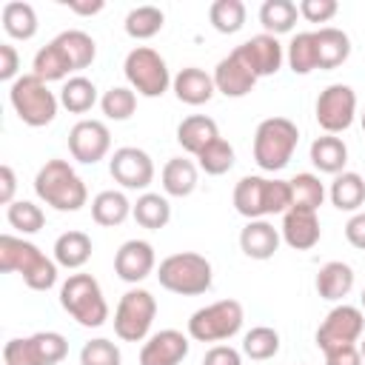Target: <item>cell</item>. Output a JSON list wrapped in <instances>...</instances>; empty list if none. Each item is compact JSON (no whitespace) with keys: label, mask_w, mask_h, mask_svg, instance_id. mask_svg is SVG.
I'll return each mask as SVG.
<instances>
[{"label":"cell","mask_w":365,"mask_h":365,"mask_svg":"<svg viewBox=\"0 0 365 365\" xmlns=\"http://www.w3.org/2000/svg\"><path fill=\"white\" fill-rule=\"evenodd\" d=\"M131 217L137 220V225H143V228H148V231H160V228H165L168 220H171V202H168V197H163V194L145 191V194L137 197V202H134V208H131Z\"/></svg>","instance_id":"cell-32"},{"label":"cell","mask_w":365,"mask_h":365,"mask_svg":"<svg viewBox=\"0 0 365 365\" xmlns=\"http://www.w3.org/2000/svg\"><path fill=\"white\" fill-rule=\"evenodd\" d=\"M242 354L262 362V359H271L279 354V334L268 325H257L251 328L245 336H242Z\"/></svg>","instance_id":"cell-42"},{"label":"cell","mask_w":365,"mask_h":365,"mask_svg":"<svg viewBox=\"0 0 365 365\" xmlns=\"http://www.w3.org/2000/svg\"><path fill=\"white\" fill-rule=\"evenodd\" d=\"M123 26H125V34L128 37H134V40H151L154 34L163 31L165 14L157 6H137V9H131L125 14V23Z\"/></svg>","instance_id":"cell-37"},{"label":"cell","mask_w":365,"mask_h":365,"mask_svg":"<svg viewBox=\"0 0 365 365\" xmlns=\"http://www.w3.org/2000/svg\"><path fill=\"white\" fill-rule=\"evenodd\" d=\"M66 6H68V11L83 14V17L100 14V11L106 9V3H103V0H66Z\"/></svg>","instance_id":"cell-53"},{"label":"cell","mask_w":365,"mask_h":365,"mask_svg":"<svg viewBox=\"0 0 365 365\" xmlns=\"http://www.w3.org/2000/svg\"><path fill=\"white\" fill-rule=\"evenodd\" d=\"M314 114L325 134H339V131L351 128V123L356 117V91L345 83H331L328 88L319 91Z\"/></svg>","instance_id":"cell-11"},{"label":"cell","mask_w":365,"mask_h":365,"mask_svg":"<svg viewBox=\"0 0 365 365\" xmlns=\"http://www.w3.org/2000/svg\"><path fill=\"white\" fill-rule=\"evenodd\" d=\"M285 60H288L294 74H311L317 68V40H314V31L294 34L291 43H288Z\"/></svg>","instance_id":"cell-38"},{"label":"cell","mask_w":365,"mask_h":365,"mask_svg":"<svg viewBox=\"0 0 365 365\" xmlns=\"http://www.w3.org/2000/svg\"><path fill=\"white\" fill-rule=\"evenodd\" d=\"M68 151L77 163L94 165L111 151V131L103 120H80L68 131Z\"/></svg>","instance_id":"cell-14"},{"label":"cell","mask_w":365,"mask_h":365,"mask_svg":"<svg viewBox=\"0 0 365 365\" xmlns=\"http://www.w3.org/2000/svg\"><path fill=\"white\" fill-rule=\"evenodd\" d=\"M220 137V128H217V123L211 120V117H205V114H191V117H185V120H180V125H177V143L182 145V151H188V154H200L208 143H214Z\"/></svg>","instance_id":"cell-25"},{"label":"cell","mask_w":365,"mask_h":365,"mask_svg":"<svg viewBox=\"0 0 365 365\" xmlns=\"http://www.w3.org/2000/svg\"><path fill=\"white\" fill-rule=\"evenodd\" d=\"M157 279L171 294L197 297V294H205L211 288L214 271H211V262L202 254H197V251H180V254H171V257H165L160 262Z\"/></svg>","instance_id":"cell-6"},{"label":"cell","mask_w":365,"mask_h":365,"mask_svg":"<svg viewBox=\"0 0 365 365\" xmlns=\"http://www.w3.org/2000/svg\"><path fill=\"white\" fill-rule=\"evenodd\" d=\"M245 311L237 299H217L205 308H197L188 319V336L197 342H222L240 334Z\"/></svg>","instance_id":"cell-9"},{"label":"cell","mask_w":365,"mask_h":365,"mask_svg":"<svg viewBox=\"0 0 365 365\" xmlns=\"http://www.w3.org/2000/svg\"><path fill=\"white\" fill-rule=\"evenodd\" d=\"M6 220L14 231L26 234H37L46 225V214L40 205H34L31 200H14L11 205H6Z\"/></svg>","instance_id":"cell-41"},{"label":"cell","mask_w":365,"mask_h":365,"mask_svg":"<svg viewBox=\"0 0 365 365\" xmlns=\"http://www.w3.org/2000/svg\"><path fill=\"white\" fill-rule=\"evenodd\" d=\"M0 20H3V31L14 40H31L37 34V11L31 3H23V0H9L0 11Z\"/></svg>","instance_id":"cell-29"},{"label":"cell","mask_w":365,"mask_h":365,"mask_svg":"<svg viewBox=\"0 0 365 365\" xmlns=\"http://www.w3.org/2000/svg\"><path fill=\"white\" fill-rule=\"evenodd\" d=\"M336 11H339L336 0H302L299 3V17H305L308 23H328Z\"/></svg>","instance_id":"cell-47"},{"label":"cell","mask_w":365,"mask_h":365,"mask_svg":"<svg viewBox=\"0 0 365 365\" xmlns=\"http://www.w3.org/2000/svg\"><path fill=\"white\" fill-rule=\"evenodd\" d=\"M359 299H362V311H365V288H362V297Z\"/></svg>","instance_id":"cell-55"},{"label":"cell","mask_w":365,"mask_h":365,"mask_svg":"<svg viewBox=\"0 0 365 365\" xmlns=\"http://www.w3.org/2000/svg\"><path fill=\"white\" fill-rule=\"evenodd\" d=\"M314 40H317V68L322 71L342 66L351 54V37L342 29L322 26L319 31H314Z\"/></svg>","instance_id":"cell-22"},{"label":"cell","mask_w":365,"mask_h":365,"mask_svg":"<svg viewBox=\"0 0 365 365\" xmlns=\"http://www.w3.org/2000/svg\"><path fill=\"white\" fill-rule=\"evenodd\" d=\"M154 265H157L154 245L145 240H125L114 254V274L131 285L143 282L154 271Z\"/></svg>","instance_id":"cell-16"},{"label":"cell","mask_w":365,"mask_h":365,"mask_svg":"<svg viewBox=\"0 0 365 365\" xmlns=\"http://www.w3.org/2000/svg\"><path fill=\"white\" fill-rule=\"evenodd\" d=\"M60 305L83 328H100L108 319V302L91 274H71L60 285Z\"/></svg>","instance_id":"cell-4"},{"label":"cell","mask_w":365,"mask_h":365,"mask_svg":"<svg viewBox=\"0 0 365 365\" xmlns=\"http://www.w3.org/2000/svg\"><path fill=\"white\" fill-rule=\"evenodd\" d=\"M345 240H348L354 248L365 251V211L351 214V220L345 222Z\"/></svg>","instance_id":"cell-51"},{"label":"cell","mask_w":365,"mask_h":365,"mask_svg":"<svg viewBox=\"0 0 365 365\" xmlns=\"http://www.w3.org/2000/svg\"><path fill=\"white\" fill-rule=\"evenodd\" d=\"M71 71H74V68H71L68 57L63 54V48L57 46V40L46 43V46L34 54V60H31V74H34V77H40L43 83L66 80Z\"/></svg>","instance_id":"cell-33"},{"label":"cell","mask_w":365,"mask_h":365,"mask_svg":"<svg viewBox=\"0 0 365 365\" xmlns=\"http://www.w3.org/2000/svg\"><path fill=\"white\" fill-rule=\"evenodd\" d=\"M34 194L54 211H80L88 202V188L66 160H48L34 177Z\"/></svg>","instance_id":"cell-3"},{"label":"cell","mask_w":365,"mask_h":365,"mask_svg":"<svg viewBox=\"0 0 365 365\" xmlns=\"http://www.w3.org/2000/svg\"><path fill=\"white\" fill-rule=\"evenodd\" d=\"M100 108H103V114H106L108 120L123 123V120H128V117L134 114V108H137V91L128 88V86H111V88L100 97Z\"/></svg>","instance_id":"cell-43"},{"label":"cell","mask_w":365,"mask_h":365,"mask_svg":"<svg viewBox=\"0 0 365 365\" xmlns=\"http://www.w3.org/2000/svg\"><path fill=\"white\" fill-rule=\"evenodd\" d=\"M211 77H214L217 91L225 94V97H245V94L254 88V83H257L254 71H251L234 51L217 63V68H214Z\"/></svg>","instance_id":"cell-20"},{"label":"cell","mask_w":365,"mask_h":365,"mask_svg":"<svg viewBox=\"0 0 365 365\" xmlns=\"http://www.w3.org/2000/svg\"><path fill=\"white\" fill-rule=\"evenodd\" d=\"M14 188H17V177H14V168L9 163L0 165V202L3 205H11L14 202Z\"/></svg>","instance_id":"cell-52"},{"label":"cell","mask_w":365,"mask_h":365,"mask_svg":"<svg viewBox=\"0 0 365 365\" xmlns=\"http://www.w3.org/2000/svg\"><path fill=\"white\" fill-rule=\"evenodd\" d=\"M354 288V268L342 259H331L317 274V294L328 302H339Z\"/></svg>","instance_id":"cell-23"},{"label":"cell","mask_w":365,"mask_h":365,"mask_svg":"<svg viewBox=\"0 0 365 365\" xmlns=\"http://www.w3.org/2000/svg\"><path fill=\"white\" fill-rule=\"evenodd\" d=\"M362 128H365V114H362Z\"/></svg>","instance_id":"cell-56"},{"label":"cell","mask_w":365,"mask_h":365,"mask_svg":"<svg viewBox=\"0 0 365 365\" xmlns=\"http://www.w3.org/2000/svg\"><path fill=\"white\" fill-rule=\"evenodd\" d=\"M279 234H282V242L294 251H311L319 237H322V228H319V217L314 211H297V208H288L282 214V225H279Z\"/></svg>","instance_id":"cell-18"},{"label":"cell","mask_w":365,"mask_h":365,"mask_svg":"<svg viewBox=\"0 0 365 365\" xmlns=\"http://www.w3.org/2000/svg\"><path fill=\"white\" fill-rule=\"evenodd\" d=\"M123 74L128 80V88H134L140 97H163L171 86V71L165 66V60L160 57V51H154L151 46H137L125 54L123 63Z\"/></svg>","instance_id":"cell-8"},{"label":"cell","mask_w":365,"mask_h":365,"mask_svg":"<svg viewBox=\"0 0 365 365\" xmlns=\"http://www.w3.org/2000/svg\"><path fill=\"white\" fill-rule=\"evenodd\" d=\"M31 339H34V345H37V351H40L43 365H57V362H63L66 354H68V342H66V336L57 334V331H37V334H31Z\"/></svg>","instance_id":"cell-46"},{"label":"cell","mask_w":365,"mask_h":365,"mask_svg":"<svg viewBox=\"0 0 365 365\" xmlns=\"http://www.w3.org/2000/svg\"><path fill=\"white\" fill-rule=\"evenodd\" d=\"M322 354H325V365H362L359 345H336Z\"/></svg>","instance_id":"cell-48"},{"label":"cell","mask_w":365,"mask_h":365,"mask_svg":"<svg viewBox=\"0 0 365 365\" xmlns=\"http://www.w3.org/2000/svg\"><path fill=\"white\" fill-rule=\"evenodd\" d=\"M288 182H291V208H297V211H314L317 214L319 205H322V200H325L322 180L317 174H311V171H302V174L291 177Z\"/></svg>","instance_id":"cell-35"},{"label":"cell","mask_w":365,"mask_h":365,"mask_svg":"<svg viewBox=\"0 0 365 365\" xmlns=\"http://www.w3.org/2000/svg\"><path fill=\"white\" fill-rule=\"evenodd\" d=\"M108 171H111L114 182H120L128 191H145L154 182V160L148 157V151H143L137 145L117 148L108 160Z\"/></svg>","instance_id":"cell-13"},{"label":"cell","mask_w":365,"mask_h":365,"mask_svg":"<svg viewBox=\"0 0 365 365\" xmlns=\"http://www.w3.org/2000/svg\"><path fill=\"white\" fill-rule=\"evenodd\" d=\"M197 163L185 160V157H171L163 165V191L168 197H188L197 188Z\"/></svg>","instance_id":"cell-30"},{"label":"cell","mask_w":365,"mask_h":365,"mask_svg":"<svg viewBox=\"0 0 365 365\" xmlns=\"http://www.w3.org/2000/svg\"><path fill=\"white\" fill-rule=\"evenodd\" d=\"M17 68H20V54L11 43H0V80L14 83L17 80Z\"/></svg>","instance_id":"cell-49"},{"label":"cell","mask_w":365,"mask_h":365,"mask_svg":"<svg viewBox=\"0 0 365 365\" xmlns=\"http://www.w3.org/2000/svg\"><path fill=\"white\" fill-rule=\"evenodd\" d=\"M234 208L245 220H265L291 208V182L248 174L234 185Z\"/></svg>","instance_id":"cell-2"},{"label":"cell","mask_w":365,"mask_h":365,"mask_svg":"<svg viewBox=\"0 0 365 365\" xmlns=\"http://www.w3.org/2000/svg\"><path fill=\"white\" fill-rule=\"evenodd\" d=\"M3 365H43L31 336H14L3 345Z\"/></svg>","instance_id":"cell-45"},{"label":"cell","mask_w":365,"mask_h":365,"mask_svg":"<svg viewBox=\"0 0 365 365\" xmlns=\"http://www.w3.org/2000/svg\"><path fill=\"white\" fill-rule=\"evenodd\" d=\"M197 168L211 174V177H220V174L231 171L234 168V145L225 137H217L214 143H208L197 154Z\"/></svg>","instance_id":"cell-39"},{"label":"cell","mask_w":365,"mask_h":365,"mask_svg":"<svg viewBox=\"0 0 365 365\" xmlns=\"http://www.w3.org/2000/svg\"><path fill=\"white\" fill-rule=\"evenodd\" d=\"M299 143V128L288 117H268L254 131V163L262 171H279L288 165Z\"/></svg>","instance_id":"cell-5"},{"label":"cell","mask_w":365,"mask_h":365,"mask_svg":"<svg viewBox=\"0 0 365 365\" xmlns=\"http://www.w3.org/2000/svg\"><path fill=\"white\" fill-rule=\"evenodd\" d=\"M202 365H242V354L231 345H214L205 351Z\"/></svg>","instance_id":"cell-50"},{"label":"cell","mask_w":365,"mask_h":365,"mask_svg":"<svg viewBox=\"0 0 365 365\" xmlns=\"http://www.w3.org/2000/svg\"><path fill=\"white\" fill-rule=\"evenodd\" d=\"M359 354H362V359H365V339L359 342Z\"/></svg>","instance_id":"cell-54"},{"label":"cell","mask_w":365,"mask_h":365,"mask_svg":"<svg viewBox=\"0 0 365 365\" xmlns=\"http://www.w3.org/2000/svg\"><path fill=\"white\" fill-rule=\"evenodd\" d=\"M131 208H134V202H128V197L123 191L108 188V191H100L91 200V220L97 225L114 228V225H123L131 217Z\"/></svg>","instance_id":"cell-27"},{"label":"cell","mask_w":365,"mask_h":365,"mask_svg":"<svg viewBox=\"0 0 365 365\" xmlns=\"http://www.w3.org/2000/svg\"><path fill=\"white\" fill-rule=\"evenodd\" d=\"M9 103H11L14 114L31 128L48 125L60 108V97L48 88V83H43L34 74H20L9 86Z\"/></svg>","instance_id":"cell-7"},{"label":"cell","mask_w":365,"mask_h":365,"mask_svg":"<svg viewBox=\"0 0 365 365\" xmlns=\"http://www.w3.org/2000/svg\"><path fill=\"white\" fill-rule=\"evenodd\" d=\"M188 336L177 328L151 334L140 348V365H180L188 356Z\"/></svg>","instance_id":"cell-17"},{"label":"cell","mask_w":365,"mask_h":365,"mask_svg":"<svg viewBox=\"0 0 365 365\" xmlns=\"http://www.w3.org/2000/svg\"><path fill=\"white\" fill-rule=\"evenodd\" d=\"M282 242L279 228H274L268 220H248L240 231V248L248 259H271Z\"/></svg>","instance_id":"cell-19"},{"label":"cell","mask_w":365,"mask_h":365,"mask_svg":"<svg viewBox=\"0 0 365 365\" xmlns=\"http://www.w3.org/2000/svg\"><path fill=\"white\" fill-rule=\"evenodd\" d=\"M54 262L68 268V271H77L83 268L88 259H91V237L86 231H63L57 240H54Z\"/></svg>","instance_id":"cell-24"},{"label":"cell","mask_w":365,"mask_h":365,"mask_svg":"<svg viewBox=\"0 0 365 365\" xmlns=\"http://www.w3.org/2000/svg\"><path fill=\"white\" fill-rule=\"evenodd\" d=\"M328 197H331V205L336 211L356 214L365 202V180L356 171H342V174L334 177L331 188H328Z\"/></svg>","instance_id":"cell-28"},{"label":"cell","mask_w":365,"mask_h":365,"mask_svg":"<svg viewBox=\"0 0 365 365\" xmlns=\"http://www.w3.org/2000/svg\"><path fill=\"white\" fill-rule=\"evenodd\" d=\"M299 17V6L291 0H265L259 6V23L265 34H288Z\"/></svg>","instance_id":"cell-36"},{"label":"cell","mask_w":365,"mask_h":365,"mask_svg":"<svg viewBox=\"0 0 365 365\" xmlns=\"http://www.w3.org/2000/svg\"><path fill=\"white\" fill-rule=\"evenodd\" d=\"M234 54L254 71V77H271L282 68V60H285V48L282 43L274 37V34H254L248 37L245 43H240L234 48Z\"/></svg>","instance_id":"cell-15"},{"label":"cell","mask_w":365,"mask_h":365,"mask_svg":"<svg viewBox=\"0 0 365 365\" xmlns=\"http://www.w3.org/2000/svg\"><path fill=\"white\" fill-rule=\"evenodd\" d=\"M362 331H365V314H362V308L348 305V302H339L319 322V328H317V345H319V351H328V348H336V345H356L359 336H362Z\"/></svg>","instance_id":"cell-12"},{"label":"cell","mask_w":365,"mask_h":365,"mask_svg":"<svg viewBox=\"0 0 365 365\" xmlns=\"http://www.w3.org/2000/svg\"><path fill=\"white\" fill-rule=\"evenodd\" d=\"M94 103H97V86H94L88 77L74 74V77H68V80L63 83V88H60V106H63L66 111H71V114H86V111L94 108Z\"/></svg>","instance_id":"cell-34"},{"label":"cell","mask_w":365,"mask_h":365,"mask_svg":"<svg viewBox=\"0 0 365 365\" xmlns=\"http://www.w3.org/2000/svg\"><path fill=\"white\" fill-rule=\"evenodd\" d=\"M54 40H57V46L63 48V54L68 57V63H71L74 71L88 68V66L94 63V57H97V43H94V37L86 34L83 29H66V31H60Z\"/></svg>","instance_id":"cell-31"},{"label":"cell","mask_w":365,"mask_h":365,"mask_svg":"<svg viewBox=\"0 0 365 365\" xmlns=\"http://www.w3.org/2000/svg\"><path fill=\"white\" fill-rule=\"evenodd\" d=\"M0 271L20 274L31 291H48L57 282V262L48 259L34 242L14 234H0Z\"/></svg>","instance_id":"cell-1"},{"label":"cell","mask_w":365,"mask_h":365,"mask_svg":"<svg viewBox=\"0 0 365 365\" xmlns=\"http://www.w3.org/2000/svg\"><path fill=\"white\" fill-rule=\"evenodd\" d=\"M171 88L177 94L180 103L185 106H202L214 97L217 86H214V77L197 66H188V68H180L177 77L171 80Z\"/></svg>","instance_id":"cell-21"},{"label":"cell","mask_w":365,"mask_h":365,"mask_svg":"<svg viewBox=\"0 0 365 365\" xmlns=\"http://www.w3.org/2000/svg\"><path fill=\"white\" fill-rule=\"evenodd\" d=\"M157 317V299L145 288H128L114 308V334L123 342H143Z\"/></svg>","instance_id":"cell-10"},{"label":"cell","mask_w":365,"mask_h":365,"mask_svg":"<svg viewBox=\"0 0 365 365\" xmlns=\"http://www.w3.org/2000/svg\"><path fill=\"white\" fill-rule=\"evenodd\" d=\"M120 362H123V354H120L117 342H111L106 336L88 339L80 348V365H120Z\"/></svg>","instance_id":"cell-44"},{"label":"cell","mask_w":365,"mask_h":365,"mask_svg":"<svg viewBox=\"0 0 365 365\" xmlns=\"http://www.w3.org/2000/svg\"><path fill=\"white\" fill-rule=\"evenodd\" d=\"M208 20L220 34H237L245 26V3L242 0H214L208 9Z\"/></svg>","instance_id":"cell-40"},{"label":"cell","mask_w":365,"mask_h":365,"mask_svg":"<svg viewBox=\"0 0 365 365\" xmlns=\"http://www.w3.org/2000/svg\"><path fill=\"white\" fill-rule=\"evenodd\" d=\"M311 163L319 174H342L345 171V163H348V145L345 140H339L336 134H325V137H317L311 143Z\"/></svg>","instance_id":"cell-26"}]
</instances>
